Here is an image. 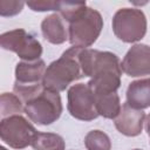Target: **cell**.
<instances>
[{
  "label": "cell",
  "mask_w": 150,
  "mask_h": 150,
  "mask_svg": "<svg viewBox=\"0 0 150 150\" xmlns=\"http://www.w3.org/2000/svg\"><path fill=\"white\" fill-rule=\"evenodd\" d=\"M103 28V19L96 9L83 8L68 22V36L73 47H90L100 36Z\"/></svg>",
  "instance_id": "cell-3"
},
{
  "label": "cell",
  "mask_w": 150,
  "mask_h": 150,
  "mask_svg": "<svg viewBox=\"0 0 150 150\" xmlns=\"http://www.w3.org/2000/svg\"><path fill=\"white\" fill-rule=\"evenodd\" d=\"M26 4L34 12H48V11L59 12V7H60V1H52V0H47V1L34 0V1H27Z\"/></svg>",
  "instance_id": "cell-19"
},
{
  "label": "cell",
  "mask_w": 150,
  "mask_h": 150,
  "mask_svg": "<svg viewBox=\"0 0 150 150\" xmlns=\"http://www.w3.org/2000/svg\"><path fill=\"white\" fill-rule=\"evenodd\" d=\"M121 68L131 77L150 75V46L144 43L131 46L122 60Z\"/></svg>",
  "instance_id": "cell-10"
},
{
  "label": "cell",
  "mask_w": 150,
  "mask_h": 150,
  "mask_svg": "<svg viewBox=\"0 0 150 150\" xmlns=\"http://www.w3.org/2000/svg\"><path fill=\"white\" fill-rule=\"evenodd\" d=\"M25 114L32 122L39 125L54 123L62 114L60 94L45 88L39 95L25 103Z\"/></svg>",
  "instance_id": "cell-5"
},
{
  "label": "cell",
  "mask_w": 150,
  "mask_h": 150,
  "mask_svg": "<svg viewBox=\"0 0 150 150\" xmlns=\"http://www.w3.org/2000/svg\"><path fill=\"white\" fill-rule=\"evenodd\" d=\"M0 46L5 50L15 53L22 61H36L42 55L41 43L22 28L2 33Z\"/></svg>",
  "instance_id": "cell-8"
},
{
  "label": "cell",
  "mask_w": 150,
  "mask_h": 150,
  "mask_svg": "<svg viewBox=\"0 0 150 150\" xmlns=\"http://www.w3.org/2000/svg\"><path fill=\"white\" fill-rule=\"evenodd\" d=\"M25 111L23 102L15 94L4 93L0 97V114L1 118H6L13 115H21Z\"/></svg>",
  "instance_id": "cell-16"
},
{
  "label": "cell",
  "mask_w": 150,
  "mask_h": 150,
  "mask_svg": "<svg viewBox=\"0 0 150 150\" xmlns=\"http://www.w3.org/2000/svg\"><path fill=\"white\" fill-rule=\"evenodd\" d=\"M69 114L80 121H93L98 117L94 91L86 83H77L68 89L67 94Z\"/></svg>",
  "instance_id": "cell-9"
},
{
  "label": "cell",
  "mask_w": 150,
  "mask_h": 150,
  "mask_svg": "<svg viewBox=\"0 0 150 150\" xmlns=\"http://www.w3.org/2000/svg\"><path fill=\"white\" fill-rule=\"evenodd\" d=\"M80 50L81 48L70 47L46 68L42 81L46 89L60 93L66 90L71 82L84 76L79 57Z\"/></svg>",
  "instance_id": "cell-1"
},
{
  "label": "cell",
  "mask_w": 150,
  "mask_h": 150,
  "mask_svg": "<svg viewBox=\"0 0 150 150\" xmlns=\"http://www.w3.org/2000/svg\"><path fill=\"white\" fill-rule=\"evenodd\" d=\"M41 32L43 38L53 45H61L69 39L67 22L57 13L50 14L43 19L41 22Z\"/></svg>",
  "instance_id": "cell-12"
},
{
  "label": "cell",
  "mask_w": 150,
  "mask_h": 150,
  "mask_svg": "<svg viewBox=\"0 0 150 150\" xmlns=\"http://www.w3.org/2000/svg\"><path fill=\"white\" fill-rule=\"evenodd\" d=\"M134 150H142V149H134Z\"/></svg>",
  "instance_id": "cell-22"
},
{
  "label": "cell",
  "mask_w": 150,
  "mask_h": 150,
  "mask_svg": "<svg viewBox=\"0 0 150 150\" xmlns=\"http://www.w3.org/2000/svg\"><path fill=\"white\" fill-rule=\"evenodd\" d=\"M145 130H146V132H148V135L150 137V114L148 115L146 121H145Z\"/></svg>",
  "instance_id": "cell-20"
},
{
  "label": "cell",
  "mask_w": 150,
  "mask_h": 150,
  "mask_svg": "<svg viewBox=\"0 0 150 150\" xmlns=\"http://www.w3.org/2000/svg\"><path fill=\"white\" fill-rule=\"evenodd\" d=\"M36 134L38 131L34 125L21 115L1 118V141L13 149H25L28 145H32Z\"/></svg>",
  "instance_id": "cell-7"
},
{
  "label": "cell",
  "mask_w": 150,
  "mask_h": 150,
  "mask_svg": "<svg viewBox=\"0 0 150 150\" xmlns=\"http://www.w3.org/2000/svg\"><path fill=\"white\" fill-rule=\"evenodd\" d=\"M0 150H7V149H6L5 146H1V148H0Z\"/></svg>",
  "instance_id": "cell-21"
},
{
  "label": "cell",
  "mask_w": 150,
  "mask_h": 150,
  "mask_svg": "<svg viewBox=\"0 0 150 150\" xmlns=\"http://www.w3.org/2000/svg\"><path fill=\"white\" fill-rule=\"evenodd\" d=\"M32 146L34 150H64V141L57 134L38 132Z\"/></svg>",
  "instance_id": "cell-15"
},
{
  "label": "cell",
  "mask_w": 150,
  "mask_h": 150,
  "mask_svg": "<svg viewBox=\"0 0 150 150\" xmlns=\"http://www.w3.org/2000/svg\"><path fill=\"white\" fill-rule=\"evenodd\" d=\"M127 103L139 110L150 107V77L136 80L128 86Z\"/></svg>",
  "instance_id": "cell-13"
},
{
  "label": "cell",
  "mask_w": 150,
  "mask_h": 150,
  "mask_svg": "<svg viewBox=\"0 0 150 150\" xmlns=\"http://www.w3.org/2000/svg\"><path fill=\"white\" fill-rule=\"evenodd\" d=\"M87 150H110L111 142L107 134L101 130H91L84 137Z\"/></svg>",
  "instance_id": "cell-17"
},
{
  "label": "cell",
  "mask_w": 150,
  "mask_h": 150,
  "mask_svg": "<svg viewBox=\"0 0 150 150\" xmlns=\"http://www.w3.org/2000/svg\"><path fill=\"white\" fill-rule=\"evenodd\" d=\"M96 98V109L98 116L104 118L115 120L121 111V102L120 96L117 93H109V94H95Z\"/></svg>",
  "instance_id": "cell-14"
},
{
  "label": "cell",
  "mask_w": 150,
  "mask_h": 150,
  "mask_svg": "<svg viewBox=\"0 0 150 150\" xmlns=\"http://www.w3.org/2000/svg\"><path fill=\"white\" fill-rule=\"evenodd\" d=\"M144 122H145V112L143 110L130 107L127 102L122 105L120 114L114 121L116 129L122 135L129 137L138 136L142 132Z\"/></svg>",
  "instance_id": "cell-11"
},
{
  "label": "cell",
  "mask_w": 150,
  "mask_h": 150,
  "mask_svg": "<svg viewBox=\"0 0 150 150\" xmlns=\"http://www.w3.org/2000/svg\"><path fill=\"white\" fill-rule=\"evenodd\" d=\"M46 71L45 61H21L15 67V82L13 86L14 94L23 103L39 95L43 89V76Z\"/></svg>",
  "instance_id": "cell-4"
},
{
  "label": "cell",
  "mask_w": 150,
  "mask_h": 150,
  "mask_svg": "<svg viewBox=\"0 0 150 150\" xmlns=\"http://www.w3.org/2000/svg\"><path fill=\"white\" fill-rule=\"evenodd\" d=\"M25 6L23 1L18 0H1L0 1V15L1 16H13L19 14Z\"/></svg>",
  "instance_id": "cell-18"
},
{
  "label": "cell",
  "mask_w": 150,
  "mask_h": 150,
  "mask_svg": "<svg viewBox=\"0 0 150 150\" xmlns=\"http://www.w3.org/2000/svg\"><path fill=\"white\" fill-rule=\"evenodd\" d=\"M111 26L118 40L134 43L144 38L146 33V18L141 9L121 8L114 14Z\"/></svg>",
  "instance_id": "cell-6"
},
{
  "label": "cell",
  "mask_w": 150,
  "mask_h": 150,
  "mask_svg": "<svg viewBox=\"0 0 150 150\" xmlns=\"http://www.w3.org/2000/svg\"><path fill=\"white\" fill-rule=\"evenodd\" d=\"M122 68L118 57L111 52H95L90 80L87 83L94 94L116 93L121 86Z\"/></svg>",
  "instance_id": "cell-2"
}]
</instances>
